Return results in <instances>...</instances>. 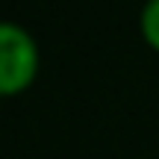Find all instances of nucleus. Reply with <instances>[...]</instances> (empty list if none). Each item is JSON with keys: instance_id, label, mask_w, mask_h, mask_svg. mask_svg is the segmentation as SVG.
<instances>
[{"instance_id": "nucleus-1", "label": "nucleus", "mask_w": 159, "mask_h": 159, "mask_svg": "<svg viewBox=\"0 0 159 159\" xmlns=\"http://www.w3.org/2000/svg\"><path fill=\"white\" fill-rule=\"evenodd\" d=\"M39 74V44L15 21H0V97H15Z\"/></svg>"}, {"instance_id": "nucleus-2", "label": "nucleus", "mask_w": 159, "mask_h": 159, "mask_svg": "<svg viewBox=\"0 0 159 159\" xmlns=\"http://www.w3.org/2000/svg\"><path fill=\"white\" fill-rule=\"evenodd\" d=\"M142 35L150 47L159 53V0H150L142 9Z\"/></svg>"}]
</instances>
